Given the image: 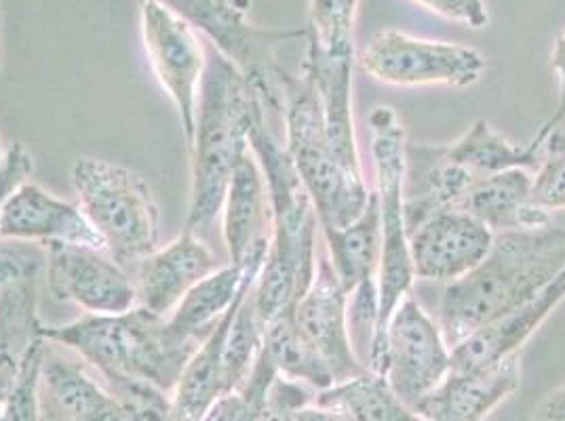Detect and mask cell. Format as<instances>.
I'll return each mask as SVG.
<instances>
[{"instance_id": "5bb4252c", "label": "cell", "mask_w": 565, "mask_h": 421, "mask_svg": "<svg viewBox=\"0 0 565 421\" xmlns=\"http://www.w3.org/2000/svg\"><path fill=\"white\" fill-rule=\"evenodd\" d=\"M45 247V282L60 302L89 314H122L138 305L134 277L104 249L53 240Z\"/></svg>"}, {"instance_id": "4316f807", "label": "cell", "mask_w": 565, "mask_h": 421, "mask_svg": "<svg viewBox=\"0 0 565 421\" xmlns=\"http://www.w3.org/2000/svg\"><path fill=\"white\" fill-rule=\"evenodd\" d=\"M448 154L465 164L477 177H488L509 169H539L542 148L534 141L518 145L495 133L488 120H477L460 140L448 143Z\"/></svg>"}, {"instance_id": "7402d4cb", "label": "cell", "mask_w": 565, "mask_h": 421, "mask_svg": "<svg viewBox=\"0 0 565 421\" xmlns=\"http://www.w3.org/2000/svg\"><path fill=\"white\" fill-rule=\"evenodd\" d=\"M222 233L228 259L235 266H247L249 259L270 245V198L258 159L252 150L236 164L226 190L222 205Z\"/></svg>"}, {"instance_id": "277c9868", "label": "cell", "mask_w": 565, "mask_h": 421, "mask_svg": "<svg viewBox=\"0 0 565 421\" xmlns=\"http://www.w3.org/2000/svg\"><path fill=\"white\" fill-rule=\"evenodd\" d=\"M43 337L78 354L108 384L143 381L163 392L175 390L203 344L140 305L122 314H89L68 325L45 327Z\"/></svg>"}, {"instance_id": "1f68e13d", "label": "cell", "mask_w": 565, "mask_h": 421, "mask_svg": "<svg viewBox=\"0 0 565 421\" xmlns=\"http://www.w3.org/2000/svg\"><path fill=\"white\" fill-rule=\"evenodd\" d=\"M532 194L546 210L565 209V133L559 129L542 143V161Z\"/></svg>"}, {"instance_id": "b9f144b4", "label": "cell", "mask_w": 565, "mask_h": 421, "mask_svg": "<svg viewBox=\"0 0 565 421\" xmlns=\"http://www.w3.org/2000/svg\"><path fill=\"white\" fill-rule=\"evenodd\" d=\"M4 420V409H2V411H0V421Z\"/></svg>"}, {"instance_id": "9a60e30c", "label": "cell", "mask_w": 565, "mask_h": 421, "mask_svg": "<svg viewBox=\"0 0 565 421\" xmlns=\"http://www.w3.org/2000/svg\"><path fill=\"white\" fill-rule=\"evenodd\" d=\"M294 323L330 367L333 386L367 374L351 342L349 291L338 279L328 253L317 256L315 279L294 307Z\"/></svg>"}, {"instance_id": "d590c367", "label": "cell", "mask_w": 565, "mask_h": 421, "mask_svg": "<svg viewBox=\"0 0 565 421\" xmlns=\"http://www.w3.org/2000/svg\"><path fill=\"white\" fill-rule=\"evenodd\" d=\"M32 171H34L32 154L28 152V148L22 141H15L4 152V161L0 164V210L7 203V198L24 182H28Z\"/></svg>"}, {"instance_id": "f35d334b", "label": "cell", "mask_w": 565, "mask_h": 421, "mask_svg": "<svg viewBox=\"0 0 565 421\" xmlns=\"http://www.w3.org/2000/svg\"><path fill=\"white\" fill-rule=\"evenodd\" d=\"M534 421H565V386L546 397Z\"/></svg>"}, {"instance_id": "7a4b0ae2", "label": "cell", "mask_w": 565, "mask_h": 421, "mask_svg": "<svg viewBox=\"0 0 565 421\" xmlns=\"http://www.w3.org/2000/svg\"><path fill=\"white\" fill-rule=\"evenodd\" d=\"M249 145L266 180L273 217L268 253L252 291L259 319L268 325L294 310L315 279L319 219L285 145L268 127L264 106L252 122Z\"/></svg>"}, {"instance_id": "3957f363", "label": "cell", "mask_w": 565, "mask_h": 421, "mask_svg": "<svg viewBox=\"0 0 565 421\" xmlns=\"http://www.w3.org/2000/svg\"><path fill=\"white\" fill-rule=\"evenodd\" d=\"M262 99L235 64L213 47L196 108L186 230L201 235L222 215L236 164L252 150L249 133Z\"/></svg>"}, {"instance_id": "cb8c5ba5", "label": "cell", "mask_w": 565, "mask_h": 421, "mask_svg": "<svg viewBox=\"0 0 565 421\" xmlns=\"http://www.w3.org/2000/svg\"><path fill=\"white\" fill-rule=\"evenodd\" d=\"M258 279L245 282L235 304L226 310V314L217 321L210 337L201 344L190 358L184 374L175 386V395L171 398V421H203L212 411L213 404L224 397V379H222V352L226 344V335L235 316L236 305L241 298L256 284Z\"/></svg>"}, {"instance_id": "e0dca14e", "label": "cell", "mask_w": 565, "mask_h": 421, "mask_svg": "<svg viewBox=\"0 0 565 421\" xmlns=\"http://www.w3.org/2000/svg\"><path fill=\"white\" fill-rule=\"evenodd\" d=\"M36 397V421H110L117 407L115 395L95 381L83 358L66 356L51 339L43 346Z\"/></svg>"}, {"instance_id": "4dcf8cb0", "label": "cell", "mask_w": 565, "mask_h": 421, "mask_svg": "<svg viewBox=\"0 0 565 421\" xmlns=\"http://www.w3.org/2000/svg\"><path fill=\"white\" fill-rule=\"evenodd\" d=\"M117 407L110 421H171V400L161 388L143 381L110 384Z\"/></svg>"}, {"instance_id": "9c48e42d", "label": "cell", "mask_w": 565, "mask_h": 421, "mask_svg": "<svg viewBox=\"0 0 565 421\" xmlns=\"http://www.w3.org/2000/svg\"><path fill=\"white\" fill-rule=\"evenodd\" d=\"M159 2L212 39L213 47L226 55L259 95L268 115L282 118V78L287 71L277 48L307 39V30H264L249 24L220 0H152Z\"/></svg>"}, {"instance_id": "60d3db41", "label": "cell", "mask_w": 565, "mask_h": 421, "mask_svg": "<svg viewBox=\"0 0 565 421\" xmlns=\"http://www.w3.org/2000/svg\"><path fill=\"white\" fill-rule=\"evenodd\" d=\"M0 25H2V0H0Z\"/></svg>"}, {"instance_id": "ffe728a7", "label": "cell", "mask_w": 565, "mask_h": 421, "mask_svg": "<svg viewBox=\"0 0 565 421\" xmlns=\"http://www.w3.org/2000/svg\"><path fill=\"white\" fill-rule=\"evenodd\" d=\"M521 381V352L472 371H449L414 407L428 421H486Z\"/></svg>"}, {"instance_id": "52a82bcc", "label": "cell", "mask_w": 565, "mask_h": 421, "mask_svg": "<svg viewBox=\"0 0 565 421\" xmlns=\"http://www.w3.org/2000/svg\"><path fill=\"white\" fill-rule=\"evenodd\" d=\"M370 138L372 159L376 169L377 213L382 233V258H380V305H377V327L367 371L374 369L380 358L384 333L388 321L401 304V300L412 293L414 270L409 259L407 224L403 209V177H405V129L391 106H376L370 115Z\"/></svg>"}, {"instance_id": "d6a6232c", "label": "cell", "mask_w": 565, "mask_h": 421, "mask_svg": "<svg viewBox=\"0 0 565 421\" xmlns=\"http://www.w3.org/2000/svg\"><path fill=\"white\" fill-rule=\"evenodd\" d=\"M312 402L315 395L308 390L307 384L277 375L262 400L259 421H294L296 411Z\"/></svg>"}, {"instance_id": "ac0fdd59", "label": "cell", "mask_w": 565, "mask_h": 421, "mask_svg": "<svg viewBox=\"0 0 565 421\" xmlns=\"http://www.w3.org/2000/svg\"><path fill=\"white\" fill-rule=\"evenodd\" d=\"M0 240H24L39 245L62 240L106 251L102 236L97 235L81 207L30 182L18 187L2 205Z\"/></svg>"}, {"instance_id": "603a6c76", "label": "cell", "mask_w": 565, "mask_h": 421, "mask_svg": "<svg viewBox=\"0 0 565 421\" xmlns=\"http://www.w3.org/2000/svg\"><path fill=\"white\" fill-rule=\"evenodd\" d=\"M534 177L525 169H509L481 177L451 207L488 226L494 235L536 230L551 224V213L534 201Z\"/></svg>"}, {"instance_id": "d6986e66", "label": "cell", "mask_w": 565, "mask_h": 421, "mask_svg": "<svg viewBox=\"0 0 565 421\" xmlns=\"http://www.w3.org/2000/svg\"><path fill=\"white\" fill-rule=\"evenodd\" d=\"M220 268L201 236L184 230L141 261L134 274L138 305L169 316L196 282Z\"/></svg>"}, {"instance_id": "e575fe53", "label": "cell", "mask_w": 565, "mask_h": 421, "mask_svg": "<svg viewBox=\"0 0 565 421\" xmlns=\"http://www.w3.org/2000/svg\"><path fill=\"white\" fill-rule=\"evenodd\" d=\"M423 4L424 9L446 18L449 22L469 25V28H483L490 22V13L483 0H414Z\"/></svg>"}, {"instance_id": "2e32d148", "label": "cell", "mask_w": 565, "mask_h": 421, "mask_svg": "<svg viewBox=\"0 0 565 421\" xmlns=\"http://www.w3.org/2000/svg\"><path fill=\"white\" fill-rule=\"evenodd\" d=\"M414 279L456 282L475 270L494 245V233L458 209L437 210L407 236Z\"/></svg>"}, {"instance_id": "44dd1931", "label": "cell", "mask_w": 565, "mask_h": 421, "mask_svg": "<svg viewBox=\"0 0 565 421\" xmlns=\"http://www.w3.org/2000/svg\"><path fill=\"white\" fill-rule=\"evenodd\" d=\"M565 300V268L515 312L479 328L462 344L449 350V371H472L488 367L521 352V346L536 333L548 314Z\"/></svg>"}, {"instance_id": "6da1fadb", "label": "cell", "mask_w": 565, "mask_h": 421, "mask_svg": "<svg viewBox=\"0 0 565 421\" xmlns=\"http://www.w3.org/2000/svg\"><path fill=\"white\" fill-rule=\"evenodd\" d=\"M564 268L565 224L494 235L486 259L444 289L439 328L449 350L530 302Z\"/></svg>"}, {"instance_id": "83f0119b", "label": "cell", "mask_w": 565, "mask_h": 421, "mask_svg": "<svg viewBox=\"0 0 565 421\" xmlns=\"http://www.w3.org/2000/svg\"><path fill=\"white\" fill-rule=\"evenodd\" d=\"M259 352L268 358L275 371L287 379L302 381L317 392L333 386L330 367L296 327L294 310L282 312L266 325Z\"/></svg>"}, {"instance_id": "ab89813d", "label": "cell", "mask_w": 565, "mask_h": 421, "mask_svg": "<svg viewBox=\"0 0 565 421\" xmlns=\"http://www.w3.org/2000/svg\"><path fill=\"white\" fill-rule=\"evenodd\" d=\"M220 2L228 9H233L236 13H241V15H247L249 7H252V0H220Z\"/></svg>"}, {"instance_id": "30bf717a", "label": "cell", "mask_w": 565, "mask_h": 421, "mask_svg": "<svg viewBox=\"0 0 565 421\" xmlns=\"http://www.w3.org/2000/svg\"><path fill=\"white\" fill-rule=\"evenodd\" d=\"M45 247L24 240H0V404L13 395L25 358L43 339L39 319Z\"/></svg>"}, {"instance_id": "8fae6325", "label": "cell", "mask_w": 565, "mask_h": 421, "mask_svg": "<svg viewBox=\"0 0 565 421\" xmlns=\"http://www.w3.org/2000/svg\"><path fill=\"white\" fill-rule=\"evenodd\" d=\"M372 374L388 381L412 409L449 374V348L439 325L407 293L395 307Z\"/></svg>"}, {"instance_id": "5b68a950", "label": "cell", "mask_w": 565, "mask_h": 421, "mask_svg": "<svg viewBox=\"0 0 565 421\" xmlns=\"http://www.w3.org/2000/svg\"><path fill=\"white\" fill-rule=\"evenodd\" d=\"M285 150L296 166L323 235L351 226L365 210L370 190L363 173L349 169L333 152L319 94L307 74L282 78Z\"/></svg>"}, {"instance_id": "7bdbcfd3", "label": "cell", "mask_w": 565, "mask_h": 421, "mask_svg": "<svg viewBox=\"0 0 565 421\" xmlns=\"http://www.w3.org/2000/svg\"><path fill=\"white\" fill-rule=\"evenodd\" d=\"M2 161H4V154H2V152H0V164H2Z\"/></svg>"}, {"instance_id": "7c38bea8", "label": "cell", "mask_w": 565, "mask_h": 421, "mask_svg": "<svg viewBox=\"0 0 565 421\" xmlns=\"http://www.w3.org/2000/svg\"><path fill=\"white\" fill-rule=\"evenodd\" d=\"M361 68L393 87H471L486 71L477 48L424 41L397 30L377 32L361 55Z\"/></svg>"}, {"instance_id": "f546056e", "label": "cell", "mask_w": 565, "mask_h": 421, "mask_svg": "<svg viewBox=\"0 0 565 421\" xmlns=\"http://www.w3.org/2000/svg\"><path fill=\"white\" fill-rule=\"evenodd\" d=\"M254 287L241 298L236 305L233 323L226 335V344L222 352V379H224V397L236 392L247 375L252 371L254 363L258 360L262 344H264V331L266 325L259 319L258 310L252 298Z\"/></svg>"}, {"instance_id": "484cf974", "label": "cell", "mask_w": 565, "mask_h": 421, "mask_svg": "<svg viewBox=\"0 0 565 421\" xmlns=\"http://www.w3.org/2000/svg\"><path fill=\"white\" fill-rule=\"evenodd\" d=\"M328 245L331 266L349 291H377L380 258H382V233L377 213L376 192L370 194L367 207L351 226L323 235Z\"/></svg>"}, {"instance_id": "8d00e7d4", "label": "cell", "mask_w": 565, "mask_h": 421, "mask_svg": "<svg viewBox=\"0 0 565 421\" xmlns=\"http://www.w3.org/2000/svg\"><path fill=\"white\" fill-rule=\"evenodd\" d=\"M551 64H553L555 72L559 74V101H557V108H555L553 117L548 118V120L542 125L541 131H539V133L534 136V140H532L536 145H541V148L544 140H546L553 131L559 129V125L564 122L565 118V34L564 36H559L557 43H555Z\"/></svg>"}, {"instance_id": "74e56055", "label": "cell", "mask_w": 565, "mask_h": 421, "mask_svg": "<svg viewBox=\"0 0 565 421\" xmlns=\"http://www.w3.org/2000/svg\"><path fill=\"white\" fill-rule=\"evenodd\" d=\"M294 421H356L342 409H330V407H319V404H308L296 411Z\"/></svg>"}, {"instance_id": "836d02e7", "label": "cell", "mask_w": 565, "mask_h": 421, "mask_svg": "<svg viewBox=\"0 0 565 421\" xmlns=\"http://www.w3.org/2000/svg\"><path fill=\"white\" fill-rule=\"evenodd\" d=\"M43 346H45V337L32 348L30 356L25 358L22 377H20L13 395L4 404V420L2 421H36V415H39L36 390H39Z\"/></svg>"}, {"instance_id": "f1b7e54d", "label": "cell", "mask_w": 565, "mask_h": 421, "mask_svg": "<svg viewBox=\"0 0 565 421\" xmlns=\"http://www.w3.org/2000/svg\"><path fill=\"white\" fill-rule=\"evenodd\" d=\"M315 404L342 409L356 421H428L405 404L380 375H359L315 395Z\"/></svg>"}, {"instance_id": "ba28073f", "label": "cell", "mask_w": 565, "mask_h": 421, "mask_svg": "<svg viewBox=\"0 0 565 421\" xmlns=\"http://www.w3.org/2000/svg\"><path fill=\"white\" fill-rule=\"evenodd\" d=\"M359 0H308L307 62L338 159L361 171L353 122L354 24Z\"/></svg>"}, {"instance_id": "4fadbf2b", "label": "cell", "mask_w": 565, "mask_h": 421, "mask_svg": "<svg viewBox=\"0 0 565 421\" xmlns=\"http://www.w3.org/2000/svg\"><path fill=\"white\" fill-rule=\"evenodd\" d=\"M141 36L154 74L178 108L186 141L194 138L207 51L196 28L159 2H141Z\"/></svg>"}, {"instance_id": "d4e9b609", "label": "cell", "mask_w": 565, "mask_h": 421, "mask_svg": "<svg viewBox=\"0 0 565 421\" xmlns=\"http://www.w3.org/2000/svg\"><path fill=\"white\" fill-rule=\"evenodd\" d=\"M268 249L249 259L247 266L226 263L220 266L210 277L196 282L178 307L167 316L169 325L182 335L205 342L217 321L235 304L236 295L245 282L258 279Z\"/></svg>"}, {"instance_id": "8992f818", "label": "cell", "mask_w": 565, "mask_h": 421, "mask_svg": "<svg viewBox=\"0 0 565 421\" xmlns=\"http://www.w3.org/2000/svg\"><path fill=\"white\" fill-rule=\"evenodd\" d=\"M71 182L108 256L134 277L141 261L159 249L161 209L152 190L136 171L92 156L74 161Z\"/></svg>"}]
</instances>
